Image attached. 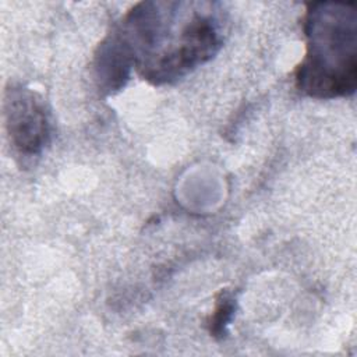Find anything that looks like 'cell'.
Listing matches in <instances>:
<instances>
[{"mask_svg":"<svg viewBox=\"0 0 357 357\" xmlns=\"http://www.w3.org/2000/svg\"><path fill=\"white\" fill-rule=\"evenodd\" d=\"M215 11L206 1H142L112 35L144 78L170 82L218 52L220 32Z\"/></svg>","mask_w":357,"mask_h":357,"instance_id":"obj_1","label":"cell"},{"mask_svg":"<svg viewBox=\"0 0 357 357\" xmlns=\"http://www.w3.org/2000/svg\"><path fill=\"white\" fill-rule=\"evenodd\" d=\"M305 56L296 68V85L308 96L351 95L357 82L356 3L315 1L304 15Z\"/></svg>","mask_w":357,"mask_h":357,"instance_id":"obj_2","label":"cell"},{"mask_svg":"<svg viewBox=\"0 0 357 357\" xmlns=\"http://www.w3.org/2000/svg\"><path fill=\"white\" fill-rule=\"evenodd\" d=\"M4 114L13 145L25 155L40 152L50 135L49 116L42 99L26 88H10L4 98Z\"/></svg>","mask_w":357,"mask_h":357,"instance_id":"obj_3","label":"cell"},{"mask_svg":"<svg viewBox=\"0 0 357 357\" xmlns=\"http://www.w3.org/2000/svg\"><path fill=\"white\" fill-rule=\"evenodd\" d=\"M236 308V300L229 290H222L216 297L215 310L209 319V332L215 337H223Z\"/></svg>","mask_w":357,"mask_h":357,"instance_id":"obj_4","label":"cell"}]
</instances>
